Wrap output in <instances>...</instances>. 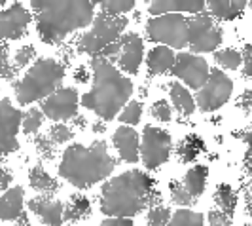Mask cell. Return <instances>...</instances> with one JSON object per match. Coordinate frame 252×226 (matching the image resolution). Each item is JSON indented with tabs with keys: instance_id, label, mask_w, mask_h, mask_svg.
Listing matches in <instances>:
<instances>
[{
	"instance_id": "38",
	"label": "cell",
	"mask_w": 252,
	"mask_h": 226,
	"mask_svg": "<svg viewBox=\"0 0 252 226\" xmlns=\"http://www.w3.org/2000/svg\"><path fill=\"white\" fill-rule=\"evenodd\" d=\"M32 59H36V48H34V46H31V44H27V46H21L19 50L15 51L13 65H15V69H17V71H21V69H25L27 65L31 63Z\"/></svg>"
},
{
	"instance_id": "34",
	"label": "cell",
	"mask_w": 252,
	"mask_h": 226,
	"mask_svg": "<svg viewBox=\"0 0 252 226\" xmlns=\"http://www.w3.org/2000/svg\"><path fill=\"white\" fill-rule=\"evenodd\" d=\"M34 149H36L38 156H40L42 160H53L55 154H57V145L48 137V133H36Z\"/></svg>"
},
{
	"instance_id": "25",
	"label": "cell",
	"mask_w": 252,
	"mask_h": 226,
	"mask_svg": "<svg viewBox=\"0 0 252 226\" xmlns=\"http://www.w3.org/2000/svg\"><path fill=\"white\" fill-rule=\"evenodd\" d=\"M205 151V143L197 133H189L177 145V156L182 163L193 162L201 152Z\"/></svg>"
},
{
	"instance_id": "28",
	"label": "cell",
	"mask_w": 252,
	"mask_h": 226,
	"mask_svg": "<svg viewBox=\"0 0 252 226\" xmlns=\"http://www.w3.org/2000/svg\"><path fill=\"white\" fill-rule=\"evenodd\" d=\"M167 226H205V217L189 209H180L171 217Z\"/></svg>"
},
{
	"instance_id": "6",
	"label": "cell",
	"mask_w": 252,
	"mask_h": 226,
	"mask_svg": "<svg viewBox=\"0 0 252 226\" xmlns=\"http://www.w3.org/2000/svg\"><path fill=\"white\" fill-rule=\"evenodd\" d=\"M126 27V15H108L102 12L97 13V17L91 23V29L88 33H84L78 40V51L97 57L104 48H108L122 37Z\"/></svg>"
},
{
	"instance_id": "36",
	"label": "cell",
	"mask_w": 252,
	"mask_h": 226,
	"mask_svg": "<svg viewBox=\"0 0 252 226\" xmlns=\"http://www.w3.org/2000/svg\"><path fill=\"white\" fill-rule=\"evenodd\" d=\"M46 133H48V137H50L57 147H61V145H64L66 141H70V139L74 137L72 129L66 127L64 124H53Z\"/></svg>"
},
{
	"instance_id": "10",
	"label": "cell",
	"mask_w": 252,
	"mask_h": 226,
	"mask_svg": "<svg viewBox=\"0 0 252 226\" xmlns=\"http://www.w3.org/2000/svg\"><path fill=\"white\" fill-rule=\"evenodd\" d=\"M173 151V139L169 131L146 126L142 131V163L146 169H158L163 165Z\"/></svg>"
},
{
	"instance_id": "14",
	"label": "cell",
	"mask_w": 252,
	"mask_h": 226,
	"mask_svg": "<svg viewBox=\"0 0 252 226\" xmlns=\"http://www.w3.org/2000/svg\"><path fill=\"white\" fill-rule=\"evenodd\" d=\"M80 95L76 88H59L55 93H51L48 99L42 101L40 111L50 120H70L78 113Z\"/></svg>"
},
{
	"instance_id": "20",
	"label": "cell",
	"mask_w": 252,
	"mask_h": 226,
	"mask_svg": "<svg viewBox=\"0 0 252 226\" xmlns=\"http://www.w3.org/2000/svg\"><path fill=\"white\" fill-rule=\"evenodd\" d=\"M29 185L40 196H53L55 192H59V188H61V185L42 165H32L31 167V171H29Z\"/></svg>"
},
{
	"instance_id": "45",
	"label": "cell",
	"mask_w": 252,
	"mask_h": 226,
	"mask_svg": "<svg viewBox=\"0 0 252 226\" xmlns=\"http://www.w3.org/2000/svg\"><path fill=\"white\" fill-rule=\"evenodd\" d=\"M15 225H17V226H29V217H27L25 211H23V213H21V217L15 221Z\"/></svg>"
},
{
	"instance_id": "17",
	"label": "cell",
	"mask_w": 252,
	"mask_h": 226,
	"mask_svg": "<svg viewBox=\"0 0 252 226\" xmlns=\"http://www.w3.org/2000/svg\"><path fill=\"white\" fill-rule=\"evenodd\" d=\"M112 143L120 154L122 162L137 163L140 160L139 151V133L129 126H120L112 135Z\"/></svg>"
},
{
	"instance_id": "15",
	"label": "cell",
	"mask_w": 252,
	"mask_h": 226,
	"mask_svg": "<svg viewBox=\"0 0 252 226\" xmlns=\"http://www.w3.org/2000/svg\"><path fill=\"white\" fill-rule=\"evenodd\" d=\"M118 42H120V53L116 61L120 65V69L127 75H137L144 55L142 38L135 33H127V35H122Z\"/></svg>"
},
{
	"instance_id": "16",
	"label": "cell",
	"mask_w": 252,
	"mask_h": 226,
	"mask_svg": "<svg viewBox=\"0 0 252 226\" xmlns=\"http://www.w3.org/2000/svg\"><path fill=\"white\" fill-rule=\"evenodd\" d=\"M29 209L36 215L46 226H61L63 221L64 205L61 200L53 196H36L29 201Z\"/></svg>"
},
{
	"instance_id": "29",
	"label": "cell",
	"mask_w": 252,
	"mask_h": 226,
	"mask_svg": "<svg viewBox=\"0 0 252 226\" xmlns=\"http://www.w3.org/2000/svg\"><path fill=\"white\" fill-rule=\"evenodd\" d=\"M44 113L36 109V107H31L25 114H23V122H21V127H23V133L25 135H34L38 133V129L44 124Z\"/></svg>"
},
{
	"instance_id": "18",
	"label": "cell",
	"mask_w": 252,
	"mask_h": 226,
	"mask_svg": "<svg viewBox=\"0 0 252 226\" xmlns=\"http://www.w3.org/2000/svg\"><path fill=\"white\" fill-rule=\"evenodd\" d=\"M23 196L25 190L21 187H12L0 196V221L10 223L17 221L23 213Z\"/></svg>"
},
{
	"instance_id": "11",
	"label": "cell",
	"mask_w": 252,
	"mask_h": 226,
	"mask_svg": "<svg viewBox=\"0 0 252 226\" xmlns=\"http://www.w3.org/2000/svg\"><path fill=\"white\" fill-rule=\"evenodd\" d=\"M171 75L184 80L191 89H201L205 82L209 80L211 69L201 55L180 51L175 57V67L171 69Z\"/></svg>"
},
{
	"instance_id": "2",
	"label": "cell",
	"mask_w": 252,
	"mask_h": 226,
	"mask_svg": "<svg viewBox=\"0 0 252 226\" xmlns=\"http://www.w3.org/2000/svg\"><path fill=\"white\" fill-rule=\"evenodd\" d=\"M93 71L91 91L82 95V107L102 118L104 122L116 118L133 95V82L124 76L110 61L93 57L89 61Z\"/></svg>"
},
{
	"instance_id": "46",
	"label": "cell",
	"mask_w": 252,
	"mask_h": 226,
	"mask_svg": "<svg viewBox=\"0 0 252 226\" xmlns=\"http://www.w3.org/2000/svg\"><path fill=\"white\" fill-rule=\"evenodd\" d=\"M247 163H251V167H252V139H251V149L247 152Z\"/></svg>"
},
{
	"instance_id": "39",
	"label": "cell",
	"mask_w": 252,
	"mask_h": 226,
	"mask_svg": "<svg viewBox=\"0 0 252 226\" xmlns=\"http://www.w3.org/2000/svg\"><path fill=\"white\" fill-rule=\"evenodd\" d=\"M150 114L156 118V120H159V122H169L171 116H173V109H171V105H169L165 99H159L152 105Z\"/></svg>"
},
{
	"instance_id": "37",
	"label": "cell",
	"mask_w": 252,
	"mask_h": 226,
	"mask_svg": "<svg viewBox=\"0 0 252 226\" xmlns=\"http://www.w3.org/2000/svg\"><path fill=\"white\" fill-rule=\"evenodd\" d=\"M99 8H101L102 13H108V15H124V13L131 12L133 8H135V2L133 0H129V2H101L99 4Z\"/></svg>"
},
{
	"instance_id": "24",
	"label": "cell",
	"mask_w": 252,
	"mask_h": 226,
	"mask_svg": "<svg viewBox=\"0 0 252 226\" xmlns=\"http://www.w3.org/2000/svg\"><path fill=\"white\" fill-rule=\"evenodd\" d=\"M207 177H209V167L207 165H193L191 169H188V173L182 177V185L197 200L203 194L205 187H207Z\"/></svg>"
},
{
	"instance_id": "8",
	"label": "cell",
	"mask_w": 252,
	"mask_h": 226,
	"mask_svg": "<svg viewBox=\"0 0 252 226\" xmlns=\"http://www.w3.org/2000/svg\"><path fill=\"white\" fill-rule=\"evenodd\" d=\"M231 93H233L231 78L216 67V69H211V75H209V80L205 82V86L197 89L195 105L199 107L201 113H215L229 101Z\"/></svg>"
},
{
	"instance_id": "5",
	"label": "cell",
	"mask_w": 252,
	"mask_h": 226,
	"mask_svg": "<svg viewBox=\"0 0 252 226\" xmlns=\"http://www.w3.org/2000/svg\"><path fill=\"white\" fill-rule=\"evenodd\" d=\"M64 78V67L57 63L55 59H38L32 65L21 82H17L15 88V99L19 105H31L34 101L48 99L51 93L61 88Z\"/></svg>"
},
{
	"instance_id": "47",
	"label": "cell",
	"mask_w": 252,
	"mask_h": 226,
	"mask_svg": "<svg viewBox=\"0 0 252 226\" xmlns=\"http://www.w3.org/2000/svg\"><path fill=\"white\" fill-rule=\"evenodd\" d=\"M93 129H95V131H99V133H102V131H104V126H102V124H99V126L95 124V126H93Z\"/></svg>"
},
{
	"instance_id": "23",
	"label": "cell",
	"mask_w": 252,
	"mask_h": 226,
	"mask_svg": "<svg viewBox=\"0 0 252 226\" xmlns=\"http://www.w3.org/2000/svg\"><path fill=\"white\" fill-rule=\"evenodd\" d=\"M169 93H171V101H173V107L180 116H189L195 111V99L191 97L188 89L184 88L182 84L173 82L169 84Z\"/></svg>"
},
{
	"instance_id": "13",
	"label": "cell",
	"mask_w": 252,
	"mask_h": 226,
	"mask_svg": "<svg viewBox=\"0 0 252 226\" xmlns=\"http://www.w3.org/2000/svg\"><path fill=\"white\" fill-rule=\"evenodd\" d=\"M23 114L15 109L10 99L0 101V154H12L19 151L17 131L23 122Z\"/></svg>"
},
{
	"instance_id": "40",
	"label": "cell",
	"mask_w": 252,
	"mask_h": 226,
	"mask_svg": "<svg viewBox=\"0 0 252 226\" xmlns=\"http://www.w3.org/2000/svg\"><path fill=\"white\" fill-rule=\"evenodd\" d=\"M209 225L211 226H231V217L226 215L224 211L213 207L209 213Z\"/></svg>"
},
{
	"instance_id": "30",
	"label": "cell",
	"mask_w": 252,
	"mask_h": 226,
	"mask_svg": "<svg viewBox=\"0 0 252 226\" xmlns=\"http://www.w3.org/2000/svg\"><path fill=\"white\" fill-rule=\"evenodd\" d=\"M215 61L218 67L222 69H229V71H235L239 69L243 63V55L233 48H226V50H220L215 53Z\"/></svg>"
},
{
	"instance_id": "33",
	"label": "cell",
	"mask_w": 252,
	"mask_h": 226,
	"mask_svg": "<svg viewBox=\"0 0 252 226\" xmlns=\"http://www.w3.org/2000/svg\"><path fill=\"white\" fill-rule=\"evenodd\" d=\"M171 209L167 205H161V203H156L152 205L150 211H148V217H146V225L148 226H167L169 221H171Z\"/></svg>"
},
{
	"instance_id": "35",
	"label": "cell",
	"mask_w": 252,
	"mask_h": 226,
	"mask_svg": "<svg viewBox=\"0 0 252 226\" xmlns=\"http://www.w3.org/2000/svg\"><path fill=\"white\" fill-rule=\"evenodd\" d=\"M140 114H142V107H140L139 101H129L124 111L120 113V122L124 126H137L140 122Z\"/></svg>"
},
{
	"instance_id": "32",
	"label": "cell",
	"mask_w": 252,
	"mask_h": 226,
	"mask_svg": "<svg viewBox=\"0 0 252 226\" xmlns=\"http://www.w3.org/2000/svg\"><path fill=\"white\" fill-rule=\"evenodd\" d=\"M17 69L13 65L12 57H10V44H0V76L4 80H15L17 76Z\"/></svg>"
},
{
	"instance_id": "41",
	"label": "cell",
	"mask_w": 252,
	"mask_h": 226,
	"mask_svg": "<svg viewBox=\"0 0 252 226\" xmlns=\"http://www.w3.org/2000/svg\"><path fill=\"white\" fill-rule=\"evenodd\" d=\"M13 173L10 171V167H6V163L0 162V192H6L8 187L12 185Z\"/></svg>"
},
{
	"instance_id": "26",
	"label": "cell",
	"mask_w": 252,
	"mask_h": 226,
	"mask_svg": "<svg viewBox=\"0 0 252 226\" xmlns=\"http://www.w3.org/2000/svg\"><path fill=\"white\" fill-rule=\"evenodd\" d=\"M209 15H215L218 19H233L239 17L247 8V2H207Z\"/></svg>"
},
{
	"instance_id": "44",
	"label": "cell",
	"mask_w": 252,
	"mask_h": 226,
	"mask_svg": "<svg viewBox=\"0 0 252 226\" xmlns=\"http://www.w3.org/2000/svg\"><path fill=\"white\" fill-rule=\"evenodd\" d=\"M245 57H247V59H245V61H247V67L251 65V69H252V44L245 48Z\"/></svg>"
},
{
	"instance_id": "4",
	"label": "cell",
	"mask_w": 252,
	"mask_h": 226,
	"mask_svg": "<svg viewBox=\"0 0 252 226\" xmlns=\"http://www.w3.org/2000/svg\"><path fill=\"white\" fill-rule=\"evenodd\" d=\"M116 167V158L108 152L104 141H95L89 147L80 143L70 145L63 152L59 163V175L76 188H91L104 181Z\"/></svg>"
},
{
	"instance_id": "12",
	"label": "cell",
	"mask_w": 252,
	"mask_h": 226,
	"mask_svg": "<svg viewBox=\"0 0 252 226\" xmlns=\"http://www.w3.org/2000/svg\"><path fill=\"white\" fill-rule=\"evenodd\" d=\"M32 13L21 2H12L8 8L0 10V40H21L29 33Z\"/></svg>"
},
{
	"instance_id": "42",
	"label": "cell",
	"mask_w": 252,
	"mask_h": 226,
	"mask_svg": "<svg viewBox=\"0 0 252 226\" xmlns=\"http://www.w3.org/2000/svg\"><path fill=\"white\" fill-rule=\"evenodd\" d=\"M101 226H133V221L126 217H108L106 221H102Z\"/></svg>"
},
{
	"instance_id": "43",
	"label": "cell",
	"mask_w": 252,
	"mask_h": 226,
	"mask_svg": "<svg viewBox=\"0 0 252 226\" xmlns=\"http://www.w3.org/2000/svg\"><path fill=\"white\" fill-rule=\"evenodd\" d=\"M74 78L78 80V82H82V84H84V82H88V73H86V69H84V67H80V69L76 71Z\"/></svg>"
},
{
	"instance_id": "1",
	"label": "cell",
	"mask_w": 252,
	"mask_h": 226,
	"mask_svg": "<svg viewBox=\"0 0 252 226\" xmlns=\"http://www.w3.org/2000/svg\"><path fill=\"white\" fill-rule=\"evenodd\" d=\"M156 203H159L156 183L140 169H129L102 185L101 211L108 217L131 219Z\"/></svg>"
},
{
	"instance_id": "22",
	"label": "cell",
	"mask_w": 252,
	"mask_h": 226,
	"mask_svg": "<svg viewBox=\"0 0 252 226\" xmlns=\"http://www.w3.org/2000/svg\"><path fill=\"white\" fill-rule=\"evenodd\" d=\"M207 8V2H152L148 6V12L152 17H158L159 13H173V12H189V13H203Z\"/></svg>"
},
{
	"instance_id": "19",
	"label": "cell",
	"mask_w": 252,
	"mask_h": 226,
	"mask_svg": "<svg viewBox=\"0 0 252 226\" xmlns=\"http://www.w3.org/2000/svg\"><path fill=\"white\" fill-rule=\"evenodd\" d=\"M175 53L167 46H156L152 48L148 57H146V67H148V78H154L163 73H171L175 67Z\"/></svg>"
},
{
	"instance_id": "31",
	"label": "cell",
	"mask_w": 252,
	"mask_h": 226,
	"mask_svg": "<svg viewBox=\"0 0 252 226\" xmlns=\"http://www.w3.org/2000/svg\"><path fill=\"white\" fill-rule=\"evenodd\" d=\"M169 190H171V200L178 203V205H182V207H191L197 201L186 190V187L182 185V181H171L169 183Z\"/></svg>"
},
{
	"instance_id": "3",
	"label": "cell",
	"mask_w": 252,
	"mask_h": 226,
	"mask_svg": "<svg viewBox=\"0 0 252 226\" xmlns=\"http://www.w3.org/2000/svg\"><path fill=\"white\" fill-rule=\"evenodd\" d=\"M95 6V2H31L36 12L38 35L50 46H57L66 35L91 25Z\"/></svg>"
},
{
	"instance_id": "7",
	"label": "cell",
	"mask_w": 252,
	"mask_h": 226,
	"mask_svg": "<svg viewBox=\"0 0 252 226\" xmlns=\"http://www.w3.org/2000/svg\"><path fill=\"white\" fill-rule=\"evenodd\" d=\"M146 35L152 42L165 44L171 50L188 46V19L182 13H165L146 23Z\"/></svg>"
},
{
	"instance_id": "21",
	"label": "cell",
	"mask_w": 252,
	"mask_h": 226,
	"mask_svg": "<svg viewBox=\"0 0 252 226\" xmlns=\"http://www.w3.org/2000/svg\"><path fill=\"white\" fill-rule=\"evenodd\" d=\"M91 217V201L82 196V194H72L63 211V221L64 223H82Z\"/></svg>"
},
{
	"instance_id": "9",
	"label": "cell",
	"mask_w": 252,
	"mask_h": 226,
	"mask_svg": "<svg viewBox=\"0 0 252 226\" xmlns=\"http://www.w3.org/2000/svg\"><path fill=\"white\" fill-rule=\"evenodd\" d=\"M222 44V31L209 13H197L188 19V46L191 53H209Z\"/></svg>"
},
{
	"instance_id": "27",
	"label": "cell",
	"mask_w": 252,
	"mask_h": 226,
	"mask_svg": "<svg viewBox=\"0 0 252 226\" xmlns=\"http://www.w3.org/2000/svg\"><path fill=\"white\" fill-rule=\"evenodd\" d=\"M235 205H237V196L233 188L229 185H218L215 190V207L224 211L226 215H229L233 219L235 213Z\"/></svg>"
}]
</instances>
